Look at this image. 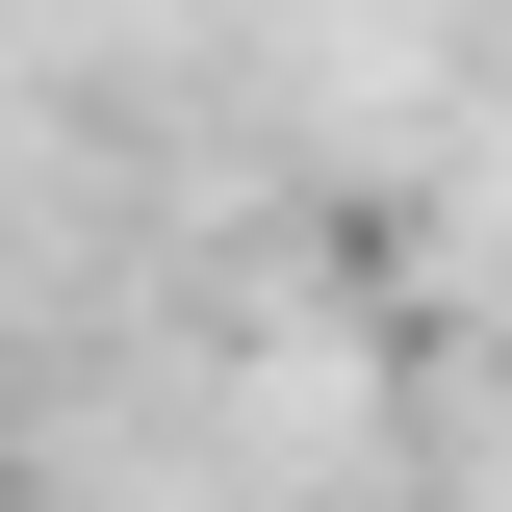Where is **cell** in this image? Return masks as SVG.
<instances>
[]
</instances>
